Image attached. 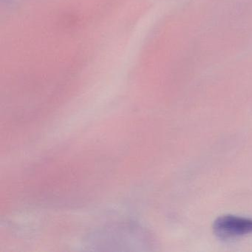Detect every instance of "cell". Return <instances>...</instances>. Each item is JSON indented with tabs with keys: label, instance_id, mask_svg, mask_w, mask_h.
<instances>
[{
	"label": "cell",
	"instance_id": "cell-1",
	"mask_svg": "<svg viewBox=\"0 0 252 252\" xmlns=\"http://www.w3.org/2000/svg\"><path fill=\"white\" fill-rule=\"evenodd\" d=\"M213 228L220 238L231 240L252 233V219L225 215L215 220Z\"/></svg>",
	"mask_w": 252,
	"mask_h": 252
}]
</instances>
